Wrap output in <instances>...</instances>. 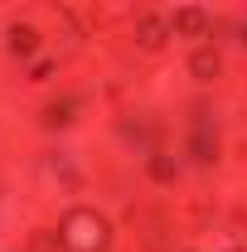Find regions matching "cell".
Returning a JSON list of instances; mask_svg holds the SVG:
<instances>
[{
  "mask_svg": "<svg viewBox=\"0 0 247 252\" xmlns=\"http://www.w3.org/2000/svg\"><path fill=\"white\" fill-rule=\"evenodd\" d=\"M10 39H15V44H10L15 54H30L34 44H39V34H34V30H25V25H15V30H10Z\"/></svg>",
  "mask_w": 247,
  "mask_h": 252,
  "instance_id": "obj_5",
  "label": "cell"
},
{
  "mask_svg": "<svg viewBox=\"0 0 247 252\" xmlns=\"http://www.w3.org/2000/svg\"><path fill=\"white\" fill-rule=\"evenodd\" d=\"M165 34H170V25L160 20V15H141L136 20V39H141V49H165Z\"/></svg>",
  "mask_w": 247,
  "mask_h": 252,
  "instance_id": "obj_3",
  "label": "cell"
},
{
  "mask_svg": "<svg viewBox=\"0 0 247 252\" xmlns=\"http://www.w3.org/2000/svg\"><path fill=\"white\" fill-rule=\"evenodd\" d=\"M218 73H223L218 44H194V54H189V78H194V83H214Z\"/></svg>",
  "mask_w": 247,
  "mask_h": 252,
  "instance_id": "obj_2",
  "label": "cell"
},
{
  "mask_svg": "<svg viewBox=\"0 0 247 252\" xmlns=\"http://www.w3.org/2000/svg\"><path fill=\"white\" fill-rule=\"evenodd\" d=\"M170 30H175V34H204V30H209V15H204L199 5H185V10L170 20Z\"/></svg>",
  "mask_w": 247,
  "mask_h": 252,
  "instance_id": "obj_4",
  "label": "cell"
},
{
  "mask_svg": "<svg viewBox=\"0 0 247 252\" xmlns=\"http://www.w3.org/2000/svg\"><path fill=\"white\" fill-rule=\"evenodd\" d=\"M59 233H63V248L68 252H102L107 238H112V228H107V219L97 209H68Z\"/></svg>",
  "mask_w": 247,
  "mask_h": 252,
  "instance_id": "obj_1",
  "label": "cell"
}]
</instances>
